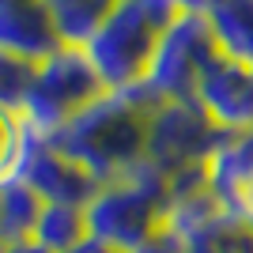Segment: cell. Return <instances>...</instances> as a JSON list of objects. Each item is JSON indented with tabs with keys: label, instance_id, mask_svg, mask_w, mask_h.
<instances>
[{
	"label": "cell",
	"instance_id": "1",
	"mask_svg": "<svg viewBox=\"0 0 253 253\" xmlns=\"http://www.w3.org/2000/svg\"><path fill=\"white\" fill-rule=\"evenodd\" d=\"M155 106L159 98H151L144 84L125 91H102L72 121H64L49 140L102 185V181L125 178L128 170L144 163Z\"/></svg>",
	"mask_w": 253,
	"mask_h": 253
},
{
	"label": "cell",
	"instance_id": "2",
	"mask_svg": "<svg viewBox=\"0 0 253 253\" xmlns=\"http://www.w3.org/2000/svg\"><path fill=\"white\" fill-rule=\"evenodd\" d=\"M181 11V0H110L98 31L84 45L106 91L144 84L163 34Z\"/></svg>",
	"mask_w": 253,
	"mask_h": 253
},
{
	"label": "cell",
	"instance_id": "3",
	"mask_svg": "<svg viewBox=\"0 0 253 253\" xmlns=\"http://www.w3.org/2000/svg\"><path fill=\"white\" fill-rule=\"evenodd\" d=\"M167 208H170L167 174L140 163L125 178L102 181L95 197L84 204V215H87V231L95 238L132 253L151 234L167 227Z\"/></svg>",
	"mask_w": 253,
	"mask_h": 253
},
{
	"label": "cell",
	"instance_id": "4",
	"mask_svg": "<svg viewBox=\"0 0 253 253\" xmlns=\"http://www.w3.org/2000/svg\"><path fill=\"white\" fill-rule=\"evenodd\" d=\"M106 87L98 80L95 64L80 45H57L49 57L34 64L31 95L23 106V125L31 132L53 136L64 121H72L84 106H91Z\"/></svg>",
	"mask_w": 253,
	"mask_h": 253
},
{
	"label": "cell",
	"instance_id": "5",
	"mask_svg": "<svg viewBox=\"0 0 253 253\" xmlns=\"http://www.w3.org/2000/svg\"><path fill=\"white\" fill-rule=\"evenodd\" d=\"M215 61H219V45L208 27V15L185 8L163 34V42L151 57V68L144 76V87L159 102L197 98V87Z\"/></svg>",
	"mask_w": 253,
	"mask_h": 253
},
{
	"label": "cell",
	"instance_id": "6",
	"mask_svg": "<svg viewBox=\"0 0 253 253\" xmlns=\"http://www.w3.org/2000/svg\"><path fill=\"white\" fill-rule=\"evenodd\" d=\"M223 132L197 98H178V102H159L148 125V155L144 163L159 174H178L197 163H211V155L223 148Z\"/></svg>",
	"mask_w": 253,
	"mask_h": 253
},
{
	"label": "cell",
	"instance_id": "7",
	"mask_svg": "<svg viewBox=\"0 0 253 253\" xmlns=\"http://www.w3.org/2000/svg\"><path fill=\"white\" fill-rule=\"evenodd\" d=\"M167 227L185 238L189 253H253V223L227 208L215 189L170 204Z\"/></svg>",
	"mask_w": 253,
	"mask_h": 253
},
{
	"label": "cell",
	"instance_id": "8",
	"mask_svg": "<svg viewBox=\"0 0 253 253\" xmlns=\"http://www.w3.org/2000/svg\"><path fill=\"white\" fill-rule=\"evenodd\" d=\"M15 178L27 181L45 204H80V208H84L98 189V181L91 178L76 159H68L49 136L31 132V128H27V136H23Z\"/></svg>",
	"mask_w": 253,
	"mask_h": 253
},
{
	"label": "cell",
	"instance_id": "9",
	"mask_svg": "<svg viewBox=\"0 0 253 253\" xmlns=\"http://www.w3.org/2000/svg\"><path fill=\"white\" fill-rule=\"evenodd\" d=\"M197 102L227 136L246 132L253 125V64L231 61L219 53V61L204 72L197 87Z\"/></svg>",
	"mask_w": 253,
	"mask_h": 253
},
{
	"label": "cell",
	"instance_id": "10",
	"mask_svg": "<svg viewBox=\"0 0 253 253\" xmlns=\"http://www.w3.org/2000/svg\"><path fill=\"white\" fill-rule=\"evenodd\" d=\"M61 45L53 31L49 15H45L42 0H11L0 8V49L15 53L23 61H42Z\"/></svg>",
	"mask_w": 253,
	"mask_h": 253
},
{
	"label": "cell",
	"instance_id": "11",
	"mask_svg": "<svg viewBox=\"0 0 253 253\" xmlns=\"http://www.w3.org/2000/svg\"><path fill=\"white\" fill-rule=\"evenodd\" d=\"M204 15L223 57L253 64V0H211Z\"/></svg>",
	"mask_w": 253,
	"mask_h": 253
},
{
	"label": "cell",
	"instance_id": "12",
	"mask_svg": "<svg viewBox=\"0 0 253 253\" xmlns=\"http://www.w3.org/2000/svg\"><path fill=\"white\" fill-rule=\"evenodd\" d=\"M45 201L38 193L19 181L15 174L0 181V242H27L34 238V227H38V215H42Z\"/></svg>",
	"mask_w": 253,
	"mask_h": 253
},
{
	"label": "cell",
	"instance_id": "13",
	"mask_svg": "<svg viewBox=\"0 0 253 253\" xmlns=\"http://www.w3.org/2000/svg\"><path fill=\"white\" fill-rule=\"evenodd\" d=\"M42 8L49 15L61 45H80L84 49L91 42V34L98 31L110 0H42Z\"/></svg>",
	"mask_w": 253,
	"mask_h": 253
},
{
	"label": "cell",
	"instance_id": "14",
	"mask_svg": "<svg viewBox=\"0 0 253 253\" xmlns=\"http://www.w3.org/2000/svg\"><path fill=\"white\" fill-rule=\"evenodd\" d=\"M87 215L80 204H45L34 227V242L49 253H72L87 238Z\"/></svg>",
	"mask_w": 253,
	"mask_h": 253
},
{
	"label": "cell",
	"instance_id": "15",
	"mask_svg": "<svg viewBox=\"0 0 253 253\" xmlns=\"http://www.w3.org/2000/svg\"><path fill=\"white\" fill-rule=\"evenodd\" d=\"M31 80H34V61H23L15 53L0 49V110L4 114H23L27 95H31Z\"/></svg>",
	"mask_w": 253,
	"mask_h": 253
},
{
	"label": "cell",
	"instance_id": "16",
	"mask_svg": "<svg viewBox=\"0 0 253 253\" xmlns=\"http://www.w3.org/2000/svg\"><path fill=\"white\" fill-rule=\"evenodd\" d=\"M211 181L227 178V174H242V170H253V125L238 136H227L223 148L211 155Z\"/></svg>",
	"mask_w": 253,
	"mask_h": 253
},
{
	"label": "cell",
	"instance_id": "17",
	"mask_svg": "<svg viewBox=\"0 0 253 253\" xmlns=\"http://www.w3.org/2000/svg\"><path fill=\"white\" fill-rule=\"evenodd\" d=\"M211 185H215V193H219V201L227 204V208H234L238 215H246V219L253 223V170L215 178Z\"/></svg>",
	"mask_w": 253,
	"mask_h": 253
},
{
	"label": "cell",
	"instance_id": "18",
	"mask_svg": "<svg viewBox=\"0 0 253 253\" xmlns=\"http://www.w3.org/2000/svg\"><path fill=\"white\" fill-rule=\"evenodd\" d=\"M23 136H27V125H23V117L4 114V110H0V181L15 174Z\"/></svg>",
	"mask_w": 253,
	"mask_h": 253
},
{
	"label": "cell",
	"instance_id": "19",
	"mask_svg": "<svg viewBox=\"0 0 253 253\" xmlns=\"http://www.w3.org/2000/svg\"><path fill=\"white\" fill-rule=\"evenodd\" d=\"M132 253H189V250H185V238H181L174 227H163L159 234H151L148 242L140 246V250H132Z\"/></svg>",
	"mask_w": 253,
	"mask_h": 253
},
{
	"label": "cell",
	"instance_id": "20",
	"mask_svg": "<svg viewBox=\"0 0 253 253\" xmlns=\"http://www.w3.org/2000/svg\"><path fill=\"white\" fill-rule=\"evenodd\" d=\"M72 253H125V250H117V246L102 242V238H95V234H87V238H84L80 246H76Z\"/></svg>",
	"mask_w": 253,
	"mask_h": 253
},
{
	"label": "cell",
	"instance_id": "21",
	"mask_svg": "<svg viewBox=\"0 0 253 253\" xmlns=\"http://www.w3.org/2000/svg\"><path fill=\"white\" fill-rule=\"evenodd\" d=\"M8 253H49L45 246H38L34 238H27V242H15V246H8Z\"/></svg>",
	"mask_w": 253,
	"mask_h": 253
},
{
	"label": "cell",
	"instance_id": "22",
	"mask_svg": "<svg viewBox=\"0 0 253 253\" xmlns=\"http://www.w3.org/2000/svg\"><path fill=\"white\" fill-rule=\"evenodd\" d=\"M211 0H181V8H189V11H208Z\"/></svg>",
	"mask_w": 253,
	"mask_h": 253
},
{
	"label": "cell",
	"instance_id": "23",
	"mask_svg": "<svg viewBox=\"0 0 253 253\" xmlns=\"http://www.w3.org/2000/svg\"><path fill=\"white\" fill-rule=\"evenodd\" d=\"M0 253H8V242H0Z\"/></svg>",
	"mask_w": 253,
	"mask_h": 253
},
{
	"label": "cell",
	"instance_id": "24",
	"mask_svg": "<svg viewBox=\"0 0 253 253\" xmlns=\"http://www.w3.org/2000/svg\"><path fill=\"white\" fill-rule=\"evenodd\" d=\"M4 4H11V0H0V8H4Z\"/></svg>",
	"mask_w": 253,
	"mask_h": 253
}]
</instances>
